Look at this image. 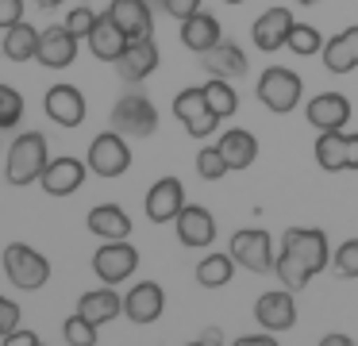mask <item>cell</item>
<instances>
[{
    "mask_svg": "<svg viewBox=\"0 0 358 346\" xmlns=\"http://www.w3.org/2000/svg\"><path fill=\"white\" fill-rule=\"evenodd\" d=\"M43 108H47V115L58 127H78L89 112V104H85L78 85H50L47 96H43Z\"/></svg>",
    "mask_w": 358,
    "mask_h": 346,
    "instance_id": "obj_16",
    "label": "cell"
},
{
    "mask_svg": "<svg viewBox=\"0 0 358 346\" xmlns=\"http://www.w3.org/2000/svg\"><path fill=\"white\" fill-rule=\"evenodd\" d=\"M50 154H47V138L39 135V131H24V135L16 138V143L8 146V161H4V177H8V185H16V189H24V185H35L43 177V169H47Z\"/></svg>",
    "mask_w": 358,
    "mask_h": 346,
    "instance_id": "obj_2",
    "label": "cell"
},
{
    "mask_svg": "<svg viewBox=\"0 0 358 346\" xmlns=\"http://www.w3.org/2000/svg\"><path fill=\"white\" fill-rule=\"evenodd\" d=\"M108 15L127 38H147L155 31V15H150V0H112Z\"/></svg>",
    "mask_w": 358,
    "mask_h": 346,
    "instance_id": "obj_20",
    "label": "cell"
},
{
    "mask_svg": "<svg viewBox=\"0 0 358 346\" xmlns=\"http://www.w3.org/2000/svg\"><path fill=\"white\" fill-rule=\"evenodd\" d=\"M196 173H201L204 181H220L224 173H231V166H227V158L220 154V146H204V150L196 154Z\"/></svg>",
    "mask_w": 358,
    "mask_h": 346,
    "instance_id": "obj_36",
    "label": "cell"
},
{
    "mask_svg": "<svg viewBox=\"0 0 358 346\" xmlns=\"http://www.w3.org/2000/svg\"><path fill=\"white\" fill-rule=\"evenodd\" d=\"M78 43H81V38L73 35L66 23L43 27L35 62H39V66H47V69H66V66H73V58H78Z\"/></svg>",
    "mask_w": 358,
    "mask_h": 346,
    "instance_id": "obj_13",
    "label": "cell"
},
{
    "mask_svg": "<svg viewBox=\"0 0 358 346\" xmlns=\"http://www.w3.org/2000/svg\"><path fill=\"white\" fill-rule=\"evenodd\" d=\"M178 243L189 246V250H201V246L216 243V215L201 204H185L178 212Z\"/></svg>",
    "mask_w": 358,
    "mask_h": 346,
    "instance_id": "obj_15",
    "label": "cell"
},
{
    "mask_svg": "<svg viewBox=\"0 0 358 346\" xmlns=\"http://www.w3.org/2000/svg\"><path fill=\"white\" fill-rule=\"evenodd\" d=\"M204 96H208V108L220 115V120L235 115V108H239V92L231 89V81H227V77H208V85H204Z\"/></svg>",
    "mask_w": 358,
    "mask_h": 346,
    "instance_id": "obj_31",
    "label": "cell"
},
{
    "mask_svg": "<svg viewBox=\"0 0 358 346\" xmlns=\"http://www.w3.org/2000/svg\"><path fill=\"white\" fill-rule=\"evenodd\" d=\"M24 120V96L12 85H0V131H12Z\"/></svg>",
    "mask_w": 358,
    "mask_h": 346,
    "instance_id": "obj_33",
    "label": "cell"
},
{
    "mask_svg": "<svg viewBox=\"0 0 358 346\" xmlns=\"http://www.w3.org/2000/svg\"><path fill=\"white\" fill-rule=\"evenodd\" d=\"M78 312L85 315L89 323L104 327V323H112L116 315H124V296H116V289L104 284V289H93V292H85V296L78 300Z\"/></svg>",
    "mask_w": 358,
    "mask_h": 346,
    "instance_id": "obj_24",
    "label": "cell"
},
{
    "mask_svg": "<svg viewBox=\"0 0 358 346\" xmlns=\"http://www.w3.org/2000/svg\"><path fill=\"white\" fill-rule=\"evenodd\" d=\"M112 127L127 138H150L158 131V108L147 92H124L112 108Z\"/></svg>",
    "mask_w": 358,
    "mask_h": 346,
    "instance_id": "obj_3",
    "label": "cell"
},
{
    "mask_svg": "<svg viewBox=\"0 0 358 346\" xmlns=\"http://www.w3.org/2000/svg\"><path fill=\"white\" fill-rule=\"evenodd\" d=\"M301 77L293 73V69L285 66H270L262 77H258V100H262V108H270L273 115H289L296 104H301Z\"/></svg>",
    "mask_w": 358,
    "mask_h": 346,
    "instance_id": "obj_7",
    "label": "cell"
},
{
    "mask_svg": "<svg viewBox=\"0 0 358 346\" xmlns=\"http://www.w3.org/2000/svg\"><path fill=\"white\" fill-rule=\"evenodd\" d=\"M196 343H204V346H220V343H224V331H220V327H208V331H201V338H196Z\"/></svg>",
    "mask_w": 358,
    "mask_h": 346,
    "instance_id": "obj_43",
    "label": "cell"
},
{
    "mask_svg": "<svg viewBox=\"0 0 358 346\" xmlns=\"http://www.w3.org/2000/svg\"><path fill=\"white\" fill-rule=\"evenodd\" d=\"M35 4H39V8H47V12H55V8L62 4V0H35Z\"/></svg>",
    "mask_w": 358,
    "mask_h": 346,
    "instance_id": "obj_45",
    "label": "cell"
},
{
    "mask_svg": "<svg viewBox=\"0 0 358 346\" xmlns=\"http://www.w3.org/2000/svg\"><path fill=\"white\" fill-rule=\"evenodd\" d=\"M150 8H166V0H150Z\"/></svg>",
    "mask_w": 358,
    "mask_h": 346,
    "instance_id": "obj_46",
    "label": "cell"
},
{
    "mask_svg": "<svg viewBox=\"0 0 358 346\" xmlns=\"http://www.w3.org/2000/svg\"><path fill=\"white\" fill-rule=\"evenodd\" d=\"M320 58H324L327 73H350V69H358V27H347L339 35H331L324 43V50H320Z\"/></svg>",
    "mask_w": 358,
    "mask_h": 346,
    "instance_id": "obj_21",
    "label": "cell"
},
{
    "mask_svg": "<svg viewBox=\"0 0 358 346\" xmlns=\"http://www.w3.org/2000/svg\"><path fill=\"white\" fill-rule=\"evenodd\" d=\"M39 27H31L27 20L12 23L8 31H4V58L8 62H31L35 54H39Z\"/></svg>",
    "mask_w": 358,
    "mask_h": 346,
    "instance_id": "obj_29",
    "label": "cell"
},
{
    "mask_svg": "<svg viewBox=\"0 0 358 346\" xmlns=\"http://www.w3.org/2000/svg\"><path fill=\"white\" fill-rule=\"evenodd\" d=\"M304 120L316 131H343L350 123V100L343 92H320V96L308 100Z\"/></svg>",
    "mask_w": 358,
    "mask_h": 346,
    "instance_id": "obj_18",
    "label": "cell"
},
{
    "mask_svg": "<svg viewBox=\"0 0 358 346\" xmlns=\"http://www.w3.org/2000/svg\"><path fill=\"white\" fill-rule=\"evenodd\" d=\"M20 20H24V0H0V27L8 31Z\"/></svg>",
    "mask_w": 358,
    "mask_h": 346,
    "instance_id": "obj_39",
    "label": "cell"
},
{
    "mask_svg": "<svg viewBox=\"0 0 358 346\" xmlns=\"http://www.w3.org/2000/svg\"><path fill=\"white\" fill-rule=\"evenodd\" d=\"M158 58H162V54H158L155 38L147 35V38H127V46L120 50V58L112 62V66H116V73L124 77L127 85H135V81H147V77L155 73Z\"/></svg>",
    "mask_w": 358,
    "mask_h": 346,
    "instance_id": "obj_11",
    "label": "cell"
},
{
    "mask_svg": "<svg viewBox=\"0 0 358 346\" xmlns=\"http://www.w3.org/2000/svg\"><path fill=\"white\" fill-rule=\"evenodd\" d=\"M0 343H4V346H39L43 338L35 335V331H27V327H16L12 335H4V338H0Z\"/></svg>",
    "mask_w": 358,
    "mask_h": 346,
    "instance_id": "obj_41",
    "label": "cell"
},
{
    "mask_svg": "<svg viewBox=\"0 0 358 346\" xmlns=\"http://www.w3.org/2000/svg\"><path fill=\"white\" fill-rule=\"evenodd\" d=\"M93 23H96V15L89 12V8H73V12L66 15V27H70L78 38H89V31H93Z\"/></svg>",
    "mask_w": 358,
    "mask_h": 346,
    "instance_id": "obj_37",
    "label": "cell"
},
{
    "mask_svg": "<svg viewBox=\"0 0 358 346\" xmlns=\"http://www.w3.org/2000/svg\"><path fill=\"white\" fill-rule=\"evenodd\" d=\"M4 273H8V281L16 284V289L35 292L50 281V261L43 258L35 246L12 243V246H4Z\"/></svg>",
    "mask_w": 358,
    "mask_h": 346,
    "instance_id": "obj_5",
    "label": "cell"
},
{
    "mask_svg": "<svg viewBox=\"0 0 358 346\" xmlns=\"http://www.w3.org/2000/svg\"><path fill=\"white\" fill-rule=\"evenodd\" d=\"M181 43H185V50H193V54L212 50V46L220 43V20L208 15L204 8L193 12L189 20H181Z\"/></svg>",
    "mask_w": 358,
    "mask_h": 346,
    "instance_id": "obj_25",
    "label": "cell"
},
{
    "mask_svg": "<svg viewBox=\"0 0 358 346\" xmlns=\"http://www.w3.org/2000/svg\"><path fill=\"white\" fill-rule=\"evenodd\" d=\"M139 269V250L127 238H104V246H96L93 254V273L104 284H124L127 277Z\"/></svg>",
    "mask_w": 358,
    "mask_h": 346,
    "instance_id": "obj_8",
    "label": "cell"
},
{
    "mask_svg": "<svg viewBox=\"0 0 358 346\" xmlns=\"http://www.w3.org/2000/svg\"><path fill=\"white\" fill-rule=\"evenodd\" d=\"M201 66L208 69V77H227V81H235V77L247 73V54L239 50L235 43H227V38H220L212 50L201 54Z\"/></svg>",
    "mask_w": 358,
    "mask_h": 346,
    "instance_id": "obj_22",
    "label": "cell"
},
{
    "mask_svg": "<svg viewBox=\"0 0 358 346\" xmlns=\"http://www.w3.org/2000/svg\"><path fill=\"white\" fill-rule=\"evenodd\" d=\"M331 269L343 277V281H355V277H358V238H347V243L335 246Z\"/></svg>",
    "mask_w": 358,
    "mask_h": 346,
    "instance_id": "obj_34",
    "label": "cell"
},
{
    "mask_svg": "<svg viewBox=\"0 0 358 346\" xmlns=\"http://www.w3.org/2000/svg\"><path fill=\"white\" fill-rule=\"evenodd\" d=\"M293 12L289 8H270V12H262L255 20V27H250V38H255V46L262 54H278L281 46L289 43V31H293Z\"/></svg>",
    "mask_w": 358,
    "mask_h": 346,
    "instance_id": "obj_17",
    "label": "cell"
},
{
    "mask_svg": "<svg viewBox=\"0 0 358 346\" xmlns=\"http://www.w3.org/2000/svg\"><path fill=\"white\" fill-rule=\"evenodd\" d=\"M289 50L296 54V58H312V54L324 50V35H320L312 23H293V31H289Z\"/></svg>",
    "mask_w": 358,
    "mask_h": 346,
    "instance_id": "obj_32",
    "label": "cell"
},
{
    "mask_svg": "<svg viewBox=\"0 0 358 346\" xmlns=\"http://www.w3.org/2000/svg\"><path fill=\"white\" fill-rule=\"evenodd\" d=\"M173 115L185 123V131L193 138H208L220 127V115L208 108V96H204V85L201 89H181L173 96Z\"/></svg>",
    "mask_w": 358,
    "mask_h": 346,
    "instance_id": "obj_9",
    "label": "cell"
},
{
    "mask_svg": "<svg viewBox=\"0 0 358 346\" xmlns=\"http://www.w3.org/2000/svg\"><path fill=\"white\" fill-rule=\"evenodd\" d=\"M204 0H166V12L173 15V20H189L193 12H201Z\"/></svg>",
    "mask_w": 358,
    "mask_h": 346,
    "instance_id": "obj_40",
    "label": "cell"
},
{
    "mask_svg": "<svg viewBox=\"0 0 358 346\" xmlns=\"http://www.w3.org/2000/svg\"><path fill=\"white\" fill-rule=\"evenodd\" d=\"M255 319L262 331H270V335H281V331H289L296 323V300H293V289H273V292H262L255 304Z\"/></svg>",
    "mask_w": 358,
    "mask_h": 346,
    "instance_id": "obj_10",
    "label": "cell"
},
{
    "mask_svg": "<svg viewBox=\"0 0 358 346\" xmlns=\"http://www.w3.org/2000/svg\"><path fill=\"white\" fill-rule=\"evenodd\" d=\"M89 50H93V58H101V62H116L120 58V50L127 46V35L116 27V20H112L108 12L104 15H96V23H93V31H89Z\"/></svg>",
    "mask_w": 358,
    "mask_h": 346,
    "instance_id": "obj_23",
    "label": "cell"
},
{
    "mask_svg": "<svg viewBox=\"0 0 358 346\" xmlns=\"http://www.w3.org/2000/svg\"><path fill=\"white\" fill-rule=\"evenodd\" d=\"M162 308H166V292H162V284H155V281H139L124 296V315L131 323H139V327L155 323L158 315H162Z\"/></svg>",
    "mask_w": 358,
    "mask_h": 346,
    "instance_id": "obj_19",
    "label": "cell"
},
{
    "mask_svg": "<svg viewBox=\"0 0 358 346\" xmlns=\"http://www.w3.org/2000/svg\"><path fill=\"white\" fill-rule=\"evenodd\" d=\"M85 227L93 231L96 238H127L131 235V215L120 204H96L93 212L85 215Z\"/></svg>",
    "mask_w": 358,
    "mask_h": 346,
    "instance_id": "obj_26",
    "label": "cell"
},
{
    "mask_svg": "<svg viewBox=\"0 0 358 346\" xmlns=\"http://www.w3.org/2000/svg\"><path fill=\"white\" fill-rule=\"evenodd\" d=\"M320 346H350V338L347 335H324V338H320Z\"/></svg>",
    "mask_w": 358,
    "mask_h": 346,
    "instance_id": "obj_44",
    "label": "cell"
},
{
    "mask_svg": "<svg viewBox=\"0 0 358 346\" xmlns=\"http://www.w3.org/2000/svg\"><path fill=\"white\" fill-rule=\"evenodd\" d=\"M316 166L327 173H343L350 169V150H347V135L343 131H320L316 138Z\"/></svg>",
    "mask_w": 358,
    "mask_h": 346,
    "instance_id": "obj_28",
    "label": "cell"
},
{
    "mask_svg": "<svg viewBox=\"0 0 358 346\" xmlns=\"http://www.w3.org/2000/svg\"><path fill=\"white\" fill-rule=\"evenodd\" d=\"M296 4H320V0H296Z\"/></svg>",
    "mask_w": 358,
    "mask_h": 346,
    "instance_id": "obj_47",
    "label": "cell"
},
{
    "mask_svg": "<svg viewBox=\"0 0 358 346\" xmlns=\"http://www.w3.org/2000/svg\"><path fill=\"white\" fill-rule=\"evenodd\" d=\"M216 146H220V154L227 158V166H231V169H250V166H255V158H258V138L250 135V131H243V127L224 131Z\"/></svg>",
    "mask_w": 358,
    "mask_h": 346,
    "instance_id": "obj_27",
    "label": "cell"
},
{
    "mask_svg": "<svg viewBox=\"0 0 358 346\" xmlns=\"http://www.w3.org/2000/svg\"><path fill=\"white\" fill-rule=\"evenodd\" d=\"M231 277H235L231 250L227 254H208V258H201V266H196V284H204V289H224Z\"/></svg>",
    "mask_w": 358,
    "mask_h": 346,
    "instance_id": "obj_30",
    "label": "cell"
},
{
    "mask_svg": "<svg viewBox=\"0 0 358 346\" xmlns=\"http://www.w3.org/2000/svg\"><path fill=\"white\" fill-rule=\"evenodd\" d=\"M143 208H147L150 223H173L178 212L185 208V185H181V177H158V181L147 189Z\"/></svg>",
    "mask_w": 358,
    "mask_h": 346,
    "instance_id": "obj_12",
    "label": "cell"
},
{
    "mask_svg": "<svg viewBox=\"0 0 358 346\" xmlns=\"http://www.w3.org/2000/svg\"><path fill=\"white\" fill-rule=\"evenodd\" d=\"M96 331H101V327H96V323H89L81 312L70 315V319L62 323V338H66L70 346H93V343H96Z\"/></svg>",
    "mask_w": 358,
    "mask_h": 346,
    "instance_id": "obj_35",
    "label": "cell"
},
{
    "mask_svg": "<svg viewBox=\"0 0 358 346\" xmlns=\"http://www.w3.org/2000/svg\"><path fill=\"white\" fill-rule=\"evenodd\" d=\"M327 261H331V246H327L324 231L320 227H289L278 243L273 277L285 289H304L320 269H327Z\"/></svg>",
    "mask_w": 358,
    "mask_h": 346,
    "instance_id": "obj_1",
    "label": "cell"
},
{
    "mask_svg": "<svg viewBox=\"0 0 358 346\" xmlns=\"http://www.w3.org/2000/svg\"><path fill=\"white\" fill-rule=\"evenodd\" d=\"M85 161H89V173L96 177H124L131 169V146H127V135H120L116 127L96 135L85 150Z\"/></svg>",
    "mask_w": 358,
    "mask_h": 346,
    "instance_id": "obj_4",
    "label": "cell"
},
{
    "mask_svg": "<svg viewBox=\"0 0 358 346\" xmlns=\"http://www.w3.org/2000/svg\"><path fill=\"white\" fill-rule=\"evenodd\" d=\"M231 258L250 273H273L278 266V243L262 227H243L231 235Z\"/></svg>",
    "mask_w": 358,
    "mask_h": 346,
    "instance_id": "obj_6",
    "label": "cell"
},
{
    "mask_svg": "<svg viewBox=\"0 0 358 346\" xmlns=\"http://www.w3.org/2000/svg\"><path fill=\"white\" fill-rule=\"evenodd\" d=\"M16 327H20V304L8 296H0V338L12 335Z\"/></svg>",
    "mask_w": 358,
    "mask_h": 346,
    "instance_id": "obj_38",
    "label": "cell"
},
{
    "mask_svg": "<svg viewBox=\"0 0 358 346\" xmlns=\"http://www.w3.org/2000/svg\"><path fill=\"white\" fill-rule=\"evenodd\" d=\"M224 4H247V0H224Z\"/></svg>",
    "mask_w": 358,
    "mask_h": 346,
    "instance_id": "obj_48",
    "label": "cell"
},
{
    "mask_svg": "<svg viewBox=\"0 0 358 346\" xmlns=\"http://www.w3.org/2000/svg\"><path fill=\"white\" fill-rule=\"evenodd\" d=\"M235 343L239 346H278V338H270V331H262V335H239Z\"/></svg>",
    "mask_w": 358,
    "mask_h": 346,
    "instance_id": "obj_42",
    "label": "cell"
},
{
    "mask_svg": "<svg viewBox=\"0 0 358 346\" xmlns=\"http://www.w3.org/2000/svg\"><path fill=\"white\" fill-rule=\"evenodd\" d=\"M85 169H89V161L73 158V154H58V158L47 161L39 185L50 196H70V192H78L81 185H85Z\"/></svg>",
    "mask_w": 358,
    "mask_h": 346,
    "instance_id": "obj_14",
    "label": "cell"
}]
</instances>
